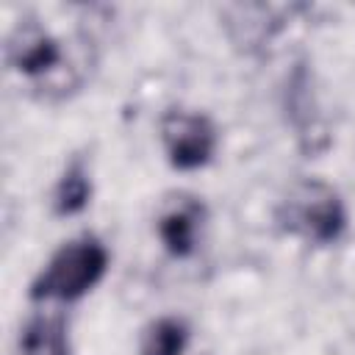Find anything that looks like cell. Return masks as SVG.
Returning a JSON list of instances; mask_svg holds the SVG:
<instances>
[{"label":"cell","mask_w":355,"mask_h":355,"mask_svg":"<svg viewBox=\"0 0 355 355\" xmlns=\"http://www.w3.org/2000/svg\"><path fill=\"white\" fill-rule=\"evenodd\" d=\"M108 272V247L97 236H80L61 244L42 272L31 280L33 302H75L89 294Z\"/></svg>","instance_id":"1"},{"label":"cell","mask_w":355,"mask_h":355,"mask_svg":"<svg viewBox=\"0 0 355 355\" xmlns=\"http://www.w3.org/2000/svg\"><path fill=\"white\" fill-rule=\"evenodd\" d=\"M191 330L180 316H158L139 347V355H183L189 347Z\"/></svg>","instance_id":"8"},{"label":"cell","mask_w":355,"mask_h":355,"mask_svg":"<svg viewBox=\"0 0 355 355\" xmlns=\"http://www.w3.org/2000/svg\"><path fill=\"white\" fill-rule=\"evenodd\" d=\"M205 208L197 200H180L175 208L158 216V239L172 258H189L197 250V230L202 225Z\"/></svg>","instance_id":"5"},{"label":"cell","mask_w":355,"mask_h":355,"mask_svg":"<svg viewBox=\"0 0 355 355\" xmlns=\"http://www.w3.org/2000/svg\"><path fill=\"white\" fill-rule=\"evenodd\" d=\"M92 200V178H89V166L80 155H75L61 178L55 180V189H53V211L58 216H75L80 214Z\"/></svg>","instance_id":"7"},{"label":"cell","mask_w":355,"mask_h":355,"mask_svg":"<svg viewBox=\"0 0 355 355\" xmlns=\"http://www.w3.org/2000/svg\"><path fill=\"white\" fill-rule=\"evenodd\" d=\"M158 133H161L166 161L180 172L211 164L219 147L216 125L211 122V116L200 111H183V108L166 111L158 122Z\"/></svg>","instance_id":"3"},{"label":"cell","mask_w":355,"mask_h":355,"mask_svg":"<svg viewBox=\"0 0 355 355\" xmlns=\"http://www.w3.org/2000/svg\"><path fill=\"white\" fill-rule=\"evenodd\" d=\"M64 55L58 42L39 25V22H22L14 28L8 39V64L25 78H50L58 72Z\"/></svg>","instance_id":"4"},{"label":"cell","mask_w":355,"mask_h":355,"mask_svg":"<svg viewBox=\"0 0 355 355\" xmlns=\"http://www.w3.org/2000/svg\"><path fill=\"white\" fill-rule=\"evenodd\" d=\"M19 352L22 355H72L67 336V316L61 311L33 313L19 330Z\"/></svg>","instance_id":"6"},{"label":"cell","mask_w":355,"mask_h":355,"mask_svg":"<svg viewBox=\"0 0 355 355\" xmlns=\"http://www.w3.org/2000/svg\"><path fill=\"white\" fill-rule=\"evenodd\" d=\"M275 222L283 233L308 244H336L347 233V208L338 191L322 180H300L288 189L275 211Z\"/></svg>","instance_id":"2"}]
</instances>
